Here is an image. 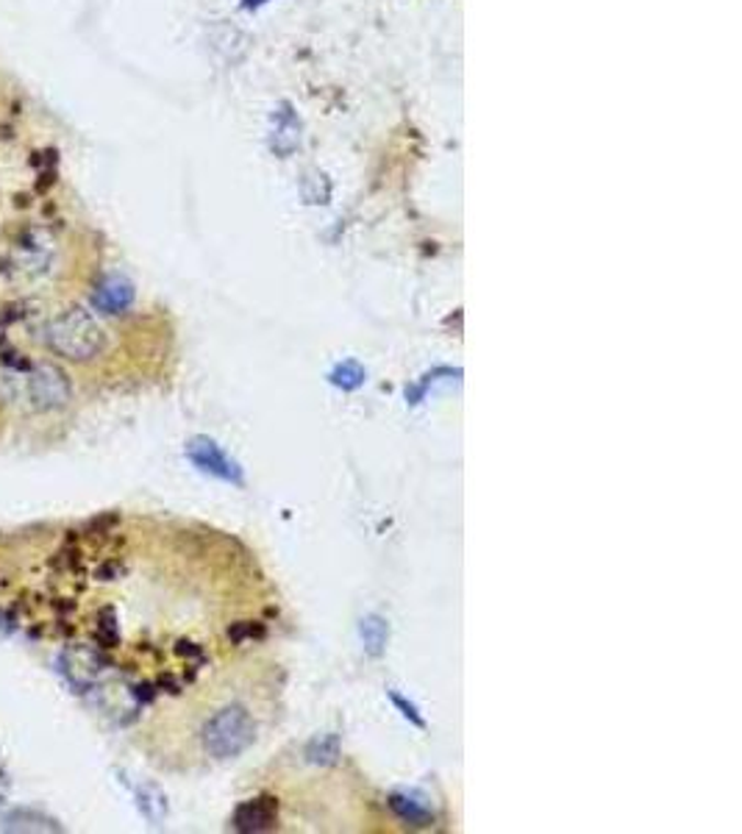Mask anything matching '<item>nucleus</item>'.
<instances>
[{"label": "nucleus", "instance_id": "f257e3e1", "mask_svg": "<svg viewBox=\"0 0 742 834\" xmlns=\"http://www.w3.org/2000/svg\"><path fill=\"white\" fill-rule=\"evenodd\" d=\"M48 342L59 357L83 362L106 348V331L87 309H67L48 326Z\"/></svg>", "mask_w": 742, "mask_h": 834}, {"label": "nucleus", "instance_id": "f03ea898", "mask_svg": "<svg viewBox=\"0 0 742 834\" xmlns=\"http://www.w3.org/2000/svg\"><path fill=\"white\" fill-rule=\"evenodd\" d=\"M256 740V723L245 707H226L203 726V748L214 759H234Z\"/></svg>", "mask_w": 742, "mask_h": 834}, {"label": "nucleus", "instance_id": "7ed1b4c3", "mask_svg": "<svg viewBox=\"0 0 742 834\" xmlns=\"http://www.w3.org/2000/svg\"><path fill=\"white\" fill-rule=\"evenodd\" d=\"M187 457L192 459V465L201 467V471L209 473V476L223 478V482L237 484V487H243L245 484L243 467H239L232 457H226L223 448L214 440H209V437H195V440H190V446H187Z\"/></svg>", "mask_w": 742, "mask_h": 834}, {"label": "nucleus", "instance_id": "20e7f679", "mask_svg": "<svg viewBox=\"0 0 742 834\" xmlns=\"http://www.w3.org/2000/svg\"><path fill=\"white\" fill-rule=\"evenodd\" d=\"M25 379H29V398L34 401L36 409H54V406H61L70 398V384H67L65 373L59 368L40 364Z\"/></svg>", "mask_w": 742, "mask_h": 834}, {"label": "nucleus", "instance_id": "39448f33", "mask_svg": "<svg viewBox=\"0 0 742 834\" xmlns=\"http://www.w3.org/2000/svg\"><path fill=\"white\" fill-rule=\"evenodd\" d=\"M276 818H279V804L268 796H261V799H250L245 804L237 807L234 812V829L237 832H268V829L276 826Z\"/></svg>", "mask_w": 742, "mask_h": 834}, {"label": "nucleus", "instance_id": "423d86ee", "mask_svg": "<svg viewBox=\"0 0 742 834\" xmlns=\"http://www.w3.org/2000/svg\"><path fill=\"white\" fill-rule=\"evenodd\" d=\"M390 810L401 818L409 826H431L434 812L426 804V799L420 796H412V792H392L390 796Z\"/></svg>", "mask_w": 742, "mask_h": 834}, {"label": "nucleus", "instance_id": "0eeeda50", "mask_svg": "<svg viewBox=\"0 0 742 834\" xmlns=\"http://www.w3.org/2000/svg\"><path fill=\"white\" fill-rule=\"evenodd\" d=\"M92 301H95L98 309L106 312V315H120V312L128 309L131 301H134V290H131L128 281L106 279L95 290V298Z\"/></svg>", "mask_w": 742, "mask_h": 834}, {"label": "nucleus", "instance_id": "6e6552de", "mask_svg": "<svg viewBox=\"0 0 742 834\" xmlns=\"http://www.w3.org/2000/svg\"><path fill=\"white\" fill-rule=\"evenodd\" d=\"M65 674L70 679L72 687L78 690H87V687L95 681L98 676V656L87 649H76L65 656Z\"/></svg>", "mask_w": 742, "mask_h": 834}, {"label": "nucleus", "instance_id": "1a4fd4ad", "mask_svg": "<svg viewBox=\"0 0 742 834\" xmlns=\"http://www.w3.org/2000/svg\"><path fill=\"white\" fill-rule=\"evenodd\" d=\"M386 638H390V626H386L384 618H379V615H370V618L362 620L364 651H368L370 656L384 654Z\"/></svg>", "mask_w": 742, "mask_h": 834}, {"label": "nucleus", "instance_id": "9d476101", "mask_svg": "<svg viewBox=\"0 0 742 834\" xmlns=\"http://www.w3.org/2000/svg\"><path fill=\"white\" fill-rule=\"evenodd\" d=\"M328 379H331L334 387L359 390L364 384V379H368V373H364L362 364L342 362V364H337V368H334L331 373H328Z\"/></svg>", "mask_w": 742, "mask_h": 834}, {"label": "nucleus", "instance_id": "9b49d317", "mask_svg": "<svg viewBox=\"0 0 742 834\" xmlns=\"http://www.w3.org/2000/svg\"><path fill=\"white\" fill-rule=\"evenodd\" d=\"M317 754H323V757L317 759V763H334V759H337V754H339L337 737H326V740H323V743H321V740H317V743H312L310 757L315 759Z\"/></svg>", "mask_w": 742, "mask_h": 834}, {"label": "nucleus", "instance_id": "f8f14e48", "mask_svg": "<svg viewBox=\"0 0 742 834\" xmlns=\"http://www.w3.org/2000/svg\"><path fill=\"white\" fill-rule=\"evenodd\" d=\"M390 698H392V703H395V707H398V709H401V712H404V718H406V721H412V723H415V726H417V729H426V721H423V718H420V715H417V707H415V703L404 701V698H401V696H398V692H390Z\"/></svg>", "mask_w": 742, "mask_h": 834}, {"label": "nucleus", "instance_id": "ddd939ff", "mask_svg": "<svg viewBox=\"0 0 742 834\" xmlns=\"http://www.w3.org/2000/svg\"><path fill=\"white\" fill-rule=\"evenodd\" d=\"M3 799H7V781L0 776V804H3Z\"/></svg>", "mask_w": 742, "mask_h": 834}]
</instances>
